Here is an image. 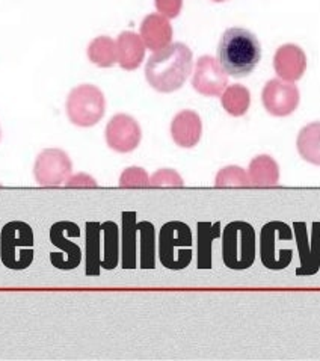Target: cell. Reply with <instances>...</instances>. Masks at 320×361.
Returning a JSON list of instances; mask_svg holds the SVG:
<instances>
[{
	"label": "cell",
	"instance_id": "cell-1",
	"mask_svg": "<svg viewBox=\"0 0 320 361\" xmlns=\"http://www.w3.org/2000/svg\"><path fill=\"white\" fill-rule=\"evenodd\" d=\"M194 67L192 50L183 42H171L154 51L147 61L145 78L157 92L169 94L178 91L189 79Z\"/></svg>",
	"mask_w": 320,
	"mask_h": 361
},
{
	"label": "cell",
	"instance_id": "cell-2",
	"mask_svg": "<svg viewBox=\"0 0 320 361\" xmlns=\"http://www.w3.org/2000/svg\"><path fill=\"white\" fill-rule=\"evenodd\" d=\"M261 46L252 32L243 27H230L223 32L218 46V61L228 76L247 78L259 66Z\"/></svg>",
	"mask_w": 320,
	"mask_h": 361
},
{
	"label": "cell",
	"instance_id": "cell-3",
	"mask_svg": "<svg viewBox=\"0 0 320 361\" xmlns=\"http://www.w3.org/2000/svg\"><path fill=\"white\" fill-rule=\"evenodd\" d=\"M34 230L23 221H11L0 230V260L11 271L27 269L35 257Z\"/></svg>",
	"mask_w": 320,
	"mask_h": 361
},
{
	"label": "cell",
	"instance_id": "cell-4",
	"mask_svg": "<svg viewBox=\"0 0 320 361\" xmlns=\"http://www.w3.org/2000/svg\"><path fill=\"white\" fill-rule=\"evenodd\" d=\"M255 230L247 221H233L222 230V260L231 271L250 269L255 262Z\"/></svg>",
	"mask_w": 320,
	"mask_h": 361
},
{
	"label": "cell",
	"instance_id": "cell-5",
	"mask_svg": "<svg viewBox=\"0 0 320 361\" xmlns=\"http://www.w3.org/2000/svg\"><path fill=\"white\" fill-rule=\"evenodd\" d=\"M159 260L169 271L187 268L194 257V236L187 224L181 221H169L159 233Z\"/></svg>",
	"mask_w": 320,
	"mask_h": 361
},
{
	"label": "cell",
	"instance_id": "cell-6",
	"mask_svg": "<svg viewBox=\"0 0 320 361\" xmlns=\"http://www.w3.org/2000/svg\"><path fill=\"white\" fill-rule=\"evenodd\" d=\"M66 111L71 124L78 127H92L99 124L104 116V94L95 85H79L68 94Z\"/></svg>",
	"mask_w": 320,
	"mask_h": 361
},
{
	"label": "cell",
	"instance_id": "cell-7",
	"mask_svg": "<svg viewBox=\"0 0 320 361\" xmlns=\"http://www.w3.org/2000/svg\"><path fill=\"white\" fill-rule=\"evenodd\" d=\"M293 239V228L283 221H271L260 230V260L266 269L283 271L289 268L293 259V250L278 245L284 240Z\"/></svg>",
	"mask_w": 320,
	"mask_h": 361
},
{
	"label": "cell",
	"instance_id": "cell-8",
	"mask_svg": "<svg viewBox=\"0 0 320 361\" xmlns=\"http://www.w3.org/2000/svg\"><path fill=\"white\" fill-rule=\"evenodd\" d=\"M80 227L71 221H58L50 227V242L59 251L50 252V262L59 271L76 269L82 262V250L71 239L80 238Z\"/></svg>",
	"mask_w": 320,
	"mask_h": 361
},
{
	"label": "cell",
	"instance_id": "cell-9",
	"mask_svg": "<svg viewBox=\"0 0 320 361\" xmlns=\"http://www.w3.org/2000/svg\"><path fill=\"white\" fill-rule=\"evenodd\" d=\"M73 173V162L68 154L59 148L42 150L34 165V176L37 183L46 188L61 186Z\"/></svg>",
	"mask_w": 320,
	"mask_h": 361
},
{
	"label": "cell",
	"instance_id": "cell-10",
	"mask_svg": "<svg viewBox=\"0 0 320 361\" xmlns=\"http://www.w3.org/2000/svg\"><path fill=\"white\" fill-rule=\"evenodd\" d=\"M300 90L293 82H285L283 79H272L264 85L261 92V102L264 109L272 116H289L297 106H300Z\"/></svg>",
	"mask_w": 320,
	"mask_h": 361
},
{
	"label": "cell",
	"instance_id": "cell-11",
	"mask_svg": "<svg viewBox=\"0 0 320 361\" xmlns=\"http://www.w3.org/2000/svg\"><path fill=\"white\" fill-rule=\"evenodd\" d=\"M106 144L116 153H132L141 144L142 130L133 116L116 114L106 126Z\"/></svg>",
	"mask_w": 320,
	"mask_h": 361
},
{
	"label": "cell",
	"instance_id": "cell-12",
	"mask_svg": "<svg viewBox=\"0 0 320 361\" xmlns=\"http://www.w3.org/2000/svg\"><path fill=\"white\" fill-rule=\"evenodd\" d=\"M293 238L296 239L300 252V267L296 269L297 277H310L320 269V222H313L312 236L308 238L305 222H295Z\"/></svg>",
	"mask_w": 320,
	"mask_h": 361
},
{
	"label": "cell",
	"instance_id": "cell-13",
	"mask_svg": "<svg viewBox=\"0 0 320 361\" xmlns=\"http://www.w3.org/2000/svg\"><path fill=\"white\" fill-rule=\"evenodd\" d=\"M192 87L204 97H221L228 87V74L223 71L218 59L204 55L197 61Z\"/></svg>",
	"mask_w": 320,
	"mask_h": 361
},
{
	"label": "cell",
	"instance_id": "cell-14",
	"mask_svg": "<svg viewBox=\"0 0 320 361\" xmlns=\"http://www.w3.org/2000/svg\"><path fill=\"white\" fill-rule=\"evenodd\" d=\"M273 68L276 76L285 82L300 80L307 70L305 51L296 44L281 46L273 56Z\"/></svg>",
	"mask_w": 320,
	"mask_h": 361
},
{
	"label": "cell",
	"instance_id": "cell-15",
	"mask_svg": "<svg viewBox=\"0 0 320 361\" xmlns=\"http://www.w3.org/2000/svg\"><path fill=\"white\" fill-rule=\"evenodd\" d=\"M171 136L176 145L181 148H194L202 136V121L195 111L178 112L171 123Z\"/></svg>",
	"mask_w": 320,
	"mask_h": 361
},
{
	"label": "cell",
	"instance_id": "cell-16",
	"mask_svg": "<svg viewBox=\"0 0 320 361\" xmlns=\"http://www.w3.org/2000/svg\"><path fill=\"white\" fill-rule=\"evenodd\" d=\"M173 26H171L166 17L160 14H150L144 18L140 35L145 47L154 53L173 42Z\"/></svg>",
	"mask_w": 320,
	"mask_h": 361
},
{
	"label": "cell",
	"instance_id": "cell-17",
	"mask_svg": "<svg viewBox=\"0 0 320 361\" xmlns=\"http://www.w3.org/2000/svg\"><path fill=\"white\" fill-rule=\"evenodd\" d=\"M145 44L141 35L130 30H124L116 38V56H118L120 67L125 71H133L141 67L145 58Z\"/></svg>",
	"mask_w": 320,
	"mask_h": 361
},
{
	"label": "cell",
	"instance_id": "cell-18",
	"mask_svg": "<svg viewBox=\"0 0 320 361\" xmlns=\"http://www.w3.org/2000/svg\"><path fill=\"white\" fill-rule=\"evenodd\" d=\"M137 221L136 212L121 214V267L135 269L137 264Z\"/></svg>",
	"mask_w": 320,
	"mask_h": 361
},
{
	"label": "cell",
	"instance_id": "cell-19",
	"mask_svg": "<svg viewBox=\"0 0 320 361\" xmlns=\"http://www.w3.org/2000/svg\"><path fill=\"white\" fill-rule=\"evenodd\" d=\"M101 269V224L87 222L85 226V274L99 277Z\"/></svg>",
	"mask_w": 320,
	"mask_h": 361
},
{
	"label": "cell",
	"instance_id": "cell-20",
	"mask_svg": "<svg viewBox=\"0 0 320 361\" xmlns=\"http://www.w3.org/2000/svg\"><path fill=\"white\" fill-rule=\"evenodd\" d=\"M197 268L201 271L211 269L213 267V240L222 236L221 222H198L197 226Z\"/></svg>",
	"mask_w": 320,
	"mask_h": 361
},
{
	"label": "cell",
	"instance_id": "cell-21",
	"mask_svg": "<svg viewBox=\"0 0 320 361\" xmlns=\"http://www.w3.org/2000/svg\"><path fill=\"white\" fill-rule=\"evenodd\" d=\"M248 178L252 186L269 188L276 186L280 180V168L271 156L254 157L248 168Z\"/></svg>",
	"mask_w": 320,
	"mask_h": 361
},
{
	"label": "cell",
	"instance_id": "cell-22",
	"mask_svg": "<svg viewBox=\"0 0 320 361\" xmlns=\"http://www.w3.org/2000/svg\"><path fill=\"white\" fill-rule=\"evenodd\" d=\"M297 153L305 162L320 166V121L302 127L296 140Z\"/></svg>",
	"mask_w": 320,
	"mask_h": 361
},
{
	"label": "cell",
	"instance_id": "cell-23",
	"mask_svg": "<svg viewBox=\"0 0 320 361\" xmlns=\"http://www.w3.org/2000/svg\"><path fill=\"white\" fill-rule=\"evenodd\" d=\"M101 268L106 271H113L120 263V227L113 221H106L101 224Z\"/></svg>",
	"mask_w": 320,
	"mask_h": 361
},
{
	"label": "cell",
	"instance_id": "cell-24",
	"mask_svg": "<svg viewBox=\"0 0 320 361\" xmlns=\"http://www.w3.org/2000/svg\"><path fill=\"white\" fill-rule=\"evenodd\" d=\"M221 104L231 116H243L251 106V92L243 85H228L221 95Z\"/></svg>",
	"mask_w": 320,
	"mask_h": 361
},
{
	"label": "cell",
	"instance_id": "cell-25",
	"mask_svg": "<svg viewBox=\"0 0 320 361\" xmlns=\"http://www.w3.org/2000/svg\"><path fill=\"white\" fill-rule=\"evenodd\" d=\"M88 58L100 68H111L118 63L116 56V41L111 37H97L88 46Z\"/></svg>",
	"mask_w": 320,
	"mask_h": 361
},
{
	"label": "cell",
	"instance_id": "cell-26",
	"mask_svg": "<svg viewBox=\"0 0 320 361\" xmlns=\"http://www.w3.org/2000/svg\"><path fill=\"white\" fill-rule=\"evenodd\" d=\"M137 233L141 238V269L156 268V228L150 221L137 222Z\"/></svg>",
	"mask_w": 320,
	"mask_h": 361
},
{
	"label": "cell",
	"instance_id": "cell-27",
	"mask_svg": "<svg viewBox=\"0 0 320 361\" xmlns=\"http://www.w3.org/2000/svg\"><path fill=\"white\" fill-rule=\"evenodd\" d=\"M215 185L218 188H234V186H251L248 173L240 166H226L222 168L215 178Z\"/></svg>",
	"mask_w": 320,
	"mask_h": 361
},
{
	"label": "cell",
	"instance_id": "cell-28",
	"mask_svg": "<svg viewBox=\"0 0 320 361\" xmlns=\"http://www.w3.org/2000/svg\"><path fill=\"white\" fill-rule=\"evenodd\" d=\"M121 188H147L150 186V176L147 174L145 169L140 166H130L124 169L120 177Z\"/></svg>",
	"mask_w": 320,
	"mask_h": 361
},
{
	"label": "cell",
	"instance_id": "cell-29",
	"mask_svg": "<svg viewBox=\"0 0 320 361\" xmlns=\"http://www.w3.org/2000/svg\"><path fill=\"white\" fill-rule=\"evenodd\" d=\"M185 182L183 178L180 177L178 173H176L174 169H169V168H164V169H159L157 173H154L150 177V186H183Z\"/></svg>",
	"mask_w": 320,
	"mask_h": 361
},
{
	"label": "cell",
	"instance_id": "cell-30",
	"mask_svg": "<svg viewBox=\"0 0 320 361\" xmlns=\"http://www.w3.org/2000/svg\"><path fill=\"white\" fill-rule=\"evenodd\" d=\"M154 5L159 14L169 20L180 16L181 8H183V0H154Z\"/></svg>",
	"mask_w": 320,
	"mask_h": 361
},
{
	"label": "cell",
	"instance_id": "cell-31",
	"mask_svg": "<svg viewBox=\"0 0 320 361\" xmlns=\"http://www.w3.org/2000/svg\"><path fill=\"white\" fill-rule=\"evenodd\" d=\"M66 185L68 188H80V186L94 188V186H97V182H95V178H92L88 174H76V176H73V177L70 176L68 180L66 182Z\"/></svg>",
	"mask_w": 320,
	"mask_h": 361
},
{
	"label": "cell",
	"instance_id": "cell-32",
	"mask_svg": "<svg viewBox=\"0 0 320 361\" xmlns=\"http://www.w3.org/2000/svg\"><path fill=\"white\" fill-rule=\"evenodd\" d=\"M213 2H226V0H213Z\"/></svg>",
	"mask_w": 320,
	"mask_h": 361
},
{
	"label": "cell",
	"instance_id": "cell-33",
	"mask_svg": "<svg viewBox=\"0 0 320 361\" xmlns=\"http://www.w3.org/2000/svg\"><path fill=\"white\" fill-rule=\"evenodd\" d=\"M0 140H2V129H0Z\"/></svg>",
	"mask_w": 320,
	"mask_h": 361
}]
</instances>
